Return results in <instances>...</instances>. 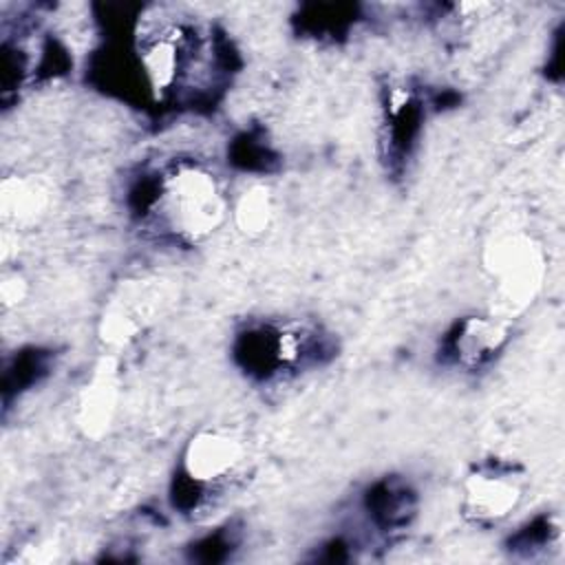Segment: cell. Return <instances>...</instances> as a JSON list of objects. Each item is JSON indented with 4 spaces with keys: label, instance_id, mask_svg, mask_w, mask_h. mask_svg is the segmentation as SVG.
I'll return each mask as SVG.
<instances>
[{
    "label": "cell",
    "instance_id": "cell-7",
    "mask_svg": "<svg viewBox=\"0 0 565 565\" xmlns=\"http://www.w3.org/2000/svg\"><path fill=\"white\" fill-rule=\"evenodd\" d=\"M121 397V373L115 355H102L75 402V426L86 439H102L117 415Z\"/></svg>",
    "mask_w": 565,
    "mask_h": 565
},
{
    "label": "cell",
    "instance_id": "cell-3",
    "mask_svg": "<svg viewBox=\"0 0 565 565\" xmlns=\"http://www.w3.org/2000/svg\"><path fill=\"white\" fill-rule=\"evenodd\" d=\"M527 470L512 459H481L461 481L459 510L466 521L479 527L503 523L523 503Z\"/></svg>",
    "mask_w": 565,
    "mask_h": 565
},
{
    "label": "cell",
    "instance_id": "cell-5",
    "mask_svg": "<svg viewBox=\"0 0 565 565\" xmlns=\"http://www.w3.org/2000/svg\"><path fill=\"white\" fill-rule=\"evenodd\" d=\"M163 291L157 280L121 282L99 318V338L108 349H121L135 342L159 316Z\"/></svg>",
    "mask_w": 565,
    "mask_h": 565
},
{
    "label": "cell",
    "instance_id": "cell-2",
    "mask_svg": "<svg viewBox=\"0 0 565 565\" xmlns=\"http://www.w3.org/2000/svg\"><path fill=\"white\" fill-rule=\"evenodd\" d=\"M481 265L492 287V313L510 320L534 302L547 271L543 245L525 230L494 232L481 249Z\"/></svg>",
    "mask_w": 565,
    "mask_h": 565
},
{
    "label": "cell",
    "instance_id": "cell-6",
    "mask_svg": "<svg viewBox=\"0 0 565 565\" xmlns=\"http://www.w3.org/2000/svg\"><path fill=\"white\" fill-rule=\"evenodd\" d=\"M512 320L499 313L466 316L455 322L446 338L444 353L452 364L466 371L488 366L510 342Z\"/></svg>",
    "mask_w": 565,
    "mask_h": 565
},
{
    "label": "cell",
    "instance_id": "cell-8",
    "mask_svg": "<svg viewBox=\"0 0 565 565\" xmlns=\"http://www.w3.org/2000/svg\"><path fill=\"white\" fill-rule=\"evenodd\" d=\"M35 174H7L0 181V218L9 230H29L46 214L51 196Z\"/></svg>",
    "mask_w": 565,
    "mask_h": 565
},
{
    "label": "cell",
    "instance_id": "cell-11",
    "mask_svg": "<svg viewBox=\"0 0 565 565\" xmlns=\"http://www.w3.org/2000/svg\"><path fill=\"white\" fill-rule=\"evenodd\" d=\"M29 296V280L20 271H4L0 278V302L2 309L9 311L18 307Z\"/></svg>",
    "mask_w": 565,
    "mask_h": 565
},
{
    "label": "cell",
    "instance_id": "cell-1",
    "mask_svg": "<svg viewBox=\"0 0 565 565\" xmlns=\"http://www.w3.org/2000/svg\"><path fill=\"white\" fill-rule=\"evenodd\" d=\"M230 214V199L218 177L205 166L181 161L166 170L154 188L152 216L181 245H201Z\"/></svg>",
    "mask_w": 565,
    "mask_h": 565
},
{
    "label": "cell",
    "instance_id": "cell-10",
    "mask_svg": "<svg viewBox=\"0 0 565 565\" xmlns=\"http://www.w3.org/2000/svg\"><path fill=\"white\" fill-rule=\"evenodd\" d=\"M230 212L243 236L260 238L274 221V194L265 183H254L241 192Z\"/></svg>",
    "mask_w": 565,
    "mask_h": 565
},
{
    "label": "cell",
    "instance_id": "cell-9",
    "mask_svg": "<svg viewBox=\"0 0 565 565\" xmlns=\"http://www.w3.org/2000/svg\"><path fill=\"white\" fill-rule=\"evenodd\" d=\"M141 71L152 90H170L185 64V38L168 26L141 44Z\"/></svg>",
    "mask_w": 565,
    "mask_h": 565
},
{
    "label": "cell",
    "instance_id": "cell-4",
    "mask_svg": "<svg viewBox=\"0 0 565 565\" xmlns=\"http://www.w3.org/2000/svg\"><path fill=\"white\" fill-rule=\"evenodd\" d=\"M247 463L245 441L227 428H203L194 433L179 463L181 488L207 494L230 486Z\"/></svg>",
    "mask_w": 565,
    "mask_h": 565
}]
</instances>
